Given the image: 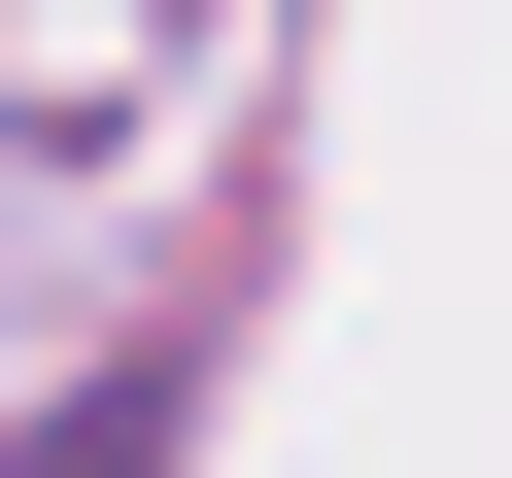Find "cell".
<instances>
[{
  "label": "cell",
  "mask_w": 512,
  "mask_h": 478,
  "mask_svg": "<svg viewBox=\"0 0 512 478\" xmlns=\"http://www.w3.org/2000/svg\"><path fill=\"white\" fill-rule=\"evenodd\" d=\"M171 410H205V376L137 342V376H69V410H35V444H0V478H171Z\"/></svg>",
  "instance_id": "1"
}]
</instances>
